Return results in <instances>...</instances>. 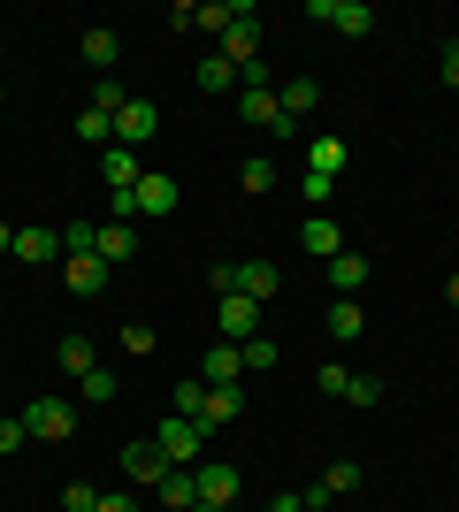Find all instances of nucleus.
<instances>
[{
  "label": "nucleus",
  "instance_id": "ddd939ff",
  "mask_svg": "<svg viewBox=\"0 0 459 512\" xmlns=\"http://www.w3.org/2000/svg\"><path fill=\"white\" fill-rule=\"evenodd\" d=\"M238 291L253 306H268L276 291H284V268H268V260H238Z\"/></svg>",
  "mask_w": 459,
  "mask_h": 512
},
{
  "label": "nucleus",
  "instance_id": "cd10ccee",
  "mask_svg": "<svg viewBox=\"0 0 459 512\" xmlns=\"http://www.w3.org/2000/svg\"><path fill=\"white\" fill-rule=\"evenodd\" d=\"M115 390H123V383H115L108 367H92V375H77V398H92V406H115Z\"/></svg>",
  "mask_w": 459,
  "mask_h": 512
},
{
  "label": "nucleus",
  "instance_id": "6e6552de",
  "mask_svg": "<svg viewBox=\"0 0 459 512\" xmlns=\"http://www.w3.org/2000/svg\"><path fill=\"white\" fill-rule=\"evenodd\" d=\"M199 383H207V390H238V383H245V360H238V344H230V337L207 344V360H199Z\"/></svg>",
  "mask_w": 459,
  "mask_h": 512
},
{
  "label": "nucleus",
  "instance_id": "58836bf2",
  "mask_svg": "<svg viewBox=\"0 0 459 512\" xmlns=\"http://www.w3.org/2000/svg\"><path fill=\"white\" fill-rule=\"evenodd\" d=\"M31 436H23V413H0V451H23Z\"/></svg>",
  "mask_w": 459,
  "mask_h": 512
},
{
  "label": "nucleus",
  "instance_id": "39448f33",
  "mask_svg": "<svg viewBox=\"0 0 459 512\" xmlns=\"http://www.w3.org/2000/svg\"><path fill=\"white\" fill-rule=\"evenodd\" d=\"M215 54H222L230 69H253V62H261V23H253V8H238V23L222 31V46H215Z\"/></svg>",
  "mask_w": 459,
  "mask_h": 512
},
{
  "label": "nucleus",
  "instance_id": "f257e3e1",
  "mask_svg": "<svg viewBox=\"0 0 459 512\" xmlns=\"http://www.w3.org/2000/svg\"><path fill=\"white\" fill-rule=\"evenodd\" d=\"M23 436H39V444H69V436H77V406L54 398V390L31 398V406H23Z\"/></svg>",
  "mask_w": 459,
  "mask_h": 512
},
{
  "label": "nucleus",
  "instance_id": "393cba45",
  "mask_svg": "<svg viewBox=\"0 0 459 512\" xmlns=\"http://www.w3.org/2000/svg\"><path fill=\"white\" fill-rule=\"evenodd\" d=\"M329 337H368V314H360V299H337V306H329Z\"/></svg>",
  "mask_w": 459,
  "mask_h": 512
},
{
  "label": "nucleus",
  "instance_id": "a19ab883",
  "mask_svg": "<svg viewBox=\"0 0 459 512\" xmlns=\"http://www.w3.org/2000/svg\"><path fill=\"white\" fill-rule=\"evenodd\" d=\"M437 77H444V85H459V54H452V46H444V62H437Z\"/></svg>",
  "mask_w": 459,
  "mask_h": 512
},
{
  "label": "nucleus",
  "instance_id": "423d86ee",
  "mask_svg": "<svg viewBox=\"0 0 459 512\" xmlns=\"http://www.w3.org/2000/svg\"><path fill=\"white\" fill-rule=\"evenodd\" d=\"M192 482H199V505H215V512L238 505V467H222V459H199Z\"/></svg>",
  "mask_w": 459,
  "mask_h": 512
},
{
  "label": "nucleus",
  "instance_id": "f704fd0d",
  "mask_svg": "<svg viewBox=\"0 0 459 512\" xmlns=\"http://www.w3.org/2000/svg\"><path fill=\"white\" fill-rule=\"evenodd\" d=\"M123 100H131V92L115 85V77H100V85H92V107H100V115H123Z\"/></svg>",
  "mask_w": 459,
  "mask_h": 512
},
{
  "label": "nucleus",
  "instance_id": "a211bd4d",
  "mask_svg": "<svg viewBox=\"0 0 459 512\" xmlns=\"http://www.w3.org/2000/svg\"><path fill=\"white\" fill-rule=\"evenodd\" d=\"M77 54H85V62H92V69H100V77H108V69H115V54H123V39H115L108 23H92L85 39H77Z\"/></svg>",
  "mask_w": 459,
  "mask_h": 512
},
{
  "label": "nucleus",
  "instance_id": "b1692460",
  "mask_svg": "<svg viewBox=\"0 0 459 512\" xmlns=\"http://www.w3.org/2000/svg\"><path fill=\"white\" fill-rule=\"evenodd\" d=\"M16 260H62V230H16Z\"/></svg>",
  "mask_w": 459,
  "mask_h": 512
},
{
  "label": "nucleus",
  "instance_id": "bb28decb",
  "mask_svg": "<svg viewBox=\"0 0 459 512\" xmlns=\"http://www.w3.org/2000/svg\"><path fill=\"white\" fill-rule=\"evenodd\" d=\"M238 184H245L253 199H261V192H276V161H268V153H253V161L238 169Z\"/></svg>",
  "mask_w": 459,
  "mask_h": 512
},
{
  "label": "nucleus",
  "instance_id": "f8f14e48",
  "mask_svg": "<svg viewBox=\"0 0 459 512\" xmlns=\"http://www.w3.org/2000/svg\"><path fill=\"white\" fill-rule=\"evenodd\" d=\"M345 161H352V146L337 138V130H322V138H306V169H314V176H345Z\"/></svg>",
  "mask_w": 459,
  "mask_h": 512
},
{
  "label": "nucleus",
  "instance_id": "0eeeda50",
  "mask_svg": "<svg viewBox=\"0 0 459 512\" xmlns=\"http://www.w3.org/2000/svg\"><path fill=\"white\" fill-rule=\"evenodd\" d=\"M153 130H161V107L153 100H123V115H115V146H153Z\"/></svg>",
  "mask_w": 459,
  "mask_h": 512
},
{
  "label": "nucleus",
  "instance_id": "9d476101",
  "mask_svg": "<svg viewBox=\"0 0 459 512\" xmlns=\"http://www.w3.org/2000/svg\"><path fill=\"white\" fill-rule=\"evenodd\" d=\"M92 253L108 260V268H123V260H138V230L131 222H100V230H92Z\"/></svg>",
  "mask_w": 459,
  "mask_h": 512
},
{
  "label": "nucleus",
  "instance_id": "79ce46f5",
  "mask_svg": "<svg viewBox=\"0 0 459 512\" xmlns=\"http://www.w3.org/2000/svg\"><path fill=\"white\" fill-rule=\"evenodd\" d=\"M0 253H16V222H0Z\"/></svg>",
  "mask_w": 459,
  "mask_h": 512
},
{
  "label": "nucleus",
  "instance_id": "72a5a7b5",
  "mask_svg": "<svg viewBox=\"0 0 459 512\" xmlns=\"http://www.w3.org/2000/svg\"><path fill=\"white\" fill-rule=\"evenodd\" d=\"M345 406H360V413H368V406H383V383H375V375H352Z\"/></svg>",
  "mask_w": 459,
  "mask_h": 512
},
{
  "label": "nucleus",
  "instance_id": "6ab92c4d",
  "mask_svg": "<svg viewBox=\"0 0 459 512\" xmlns=\"http://www.w3.org/2000/svg\"><path fill=\"white\" fill-rule=\"evenodd\" d=\"M245 413V390H207V406H199V428H230Z\"/></svg>",
  "mask_w": 459,
  "mask_h": 512
},
{
  "label": "nucleus",
  "instance_id": "412c9836",
  "mask_svg": "<svg viewBox=\"0 0 459 512\" xmlns=\"http://www.w3.org/2000/svg\"><path fill=\"white\" fill-rule=\"evenodd\" d=\"M161 505H169V512H192V505H199L192 467H169V474H161Z\"/></svg>",
  "mask_w": 459,
  "mask_h": 512
},
{
  "label": "nucleus",
  "instance_id": "2f4dec72",
  "mask_svg": "<svg viewBox=\"0 0 459 512\" xmlns=\"http://www.w3.org/2000/svg\"><path fill=\"white\" fill-rule=\"evenodd\" d=\"M322 490L329 497H352V490H360V459H337V467L322 474Z\"/></svg>",
  "mask_w": 459,
  "mask_h": 512
},
{
  "label": "nucleus",
  "instance_id": "c756f323",
  "mask_svg": "<svg viewBox=\"0 0 459 512\" xmlns=\"http://www.w3.org/2000/svg\"><path fill=\"white\" fill-rule=\"evenodd\" d=\"M238 360H245V375H268V367H276V337H245Z\"/></svg>",
  "mask_w": 459,
  "mask_h": 512
},
{
  "label": "nucleus",
  "instance_id": "37998d69",
  "mask_svg": "<svg viewBox=\"0 0 459 512\" xmlns=\"http://www.w3.org/2000/svg\"><path fill=\"white\" fill-rule=\"evenodd\" d=\"M444 299H452V306H459V276H452V283H444Z\"/></svg>",
  "mask_w": 459,
  "mask_h": 512
},
{
  "label": "nucleus",
  "instance_id": "1a4fd4ad",
  "mask_svg": "<svg viewBox=\"0 0 459 512\" xmlns=\"http://www.w3.org/2000/svg\"><path fill=\"white\" fill-rule=\"evenodd\" d=\"M62 283L77 291V299H100V291H108V260H100V253H69L62 260Z\"/></svg>",
  "mask_w": 459,
  "mask_h": 512
},
{
  "label": "nucleus",
  "instance_id": "aec40b11",
  "mask_svg": "<svg viewBox=\"0 0 459 512\" xmlns=\"http://www.w3.org/2000/svg\"><path fill=\"white\" fill-rule=\"evenodd\" d=\"M176 207V176H138V214H169Z\"/></svg>",
  "mask_w": 459,
  "mask_h": 512
},
{
  "label": "nucleus",
  "instance_id": "a18cd8bd",
  "mask_svg": "<svg viewBox=\"0 0 459 512\" xmlns=\"http://www.w3.org/2000/svg\"><path fill=\"white\" fill-rule=\"evenodd\" d=\"M452 54H459V39H452Z\"/></svg>",
  "mask_w": 459,
  "mask_h": 512
},
{
  "label": "nucleus",
  "instance_id": "4be33fe9",
  "mask_svg": "<svg viewBox=\"0 0 459 512\" xmlns=\"http://www.w3.org/2000/svg\"><path fill=\"white\" fill-rule=\"evenodd\" d=\"M92 367H100V344H92V337H62V375H69V383L92 375Z\"/></svg>",
  "mask_w": 459,
  "mask_h": 512
},
{
  "label": "nucleus",
  "instance_id": "20e7f679",
  "mask_svg": "<svg viewBox=\"0 0 459 512\" xmlns=\"http://www.w3.org/2000/svg\"><path fill=\"white\" fill-rule=\"evenodd\" d=\"M238 115H245L253 130H276V138L291 146V123H284V100H276V85H253V92H238Z\"/></svg>",
  "mask_w": 459,
  "mask_h": 512
},
{
  "label": "nucleus",
  "instance_id": "9b49d317",
  "mask_svg": "<svg viewBox=\"0 0 459 512\" xmlns=\"http://www.w3.org/2000/svg\"><path fill=\"white\" fill-rule=\"evenodd\" d=\"M123 474H131V482H146V490H161L169 451H161V444H123Z\"/></svg>",
  "mask_w": 459,
  "mask_h": 512
},
{
  "label": "nucleus",
  "instance_id": "dca6fc26",
  "mask_svg": "<svg viewBox=\"0 0 459 512\" xmlns=\"http://www.w3.org/2000/svg\"><path fill=\"white\" fill-rule=\"evenodd\" d=\"M222 329H230V344L261 337V306L245 299V291H230V299H222Z\"/></svg>",
  "mask_w": 459,
  "mask_h": 512
},
{
  "label": "nucleus",
  "instance_id": "f03ea898",
  "mask_svg": "<svg viewBox=\"0 0 459 512\" xmlns=\"http://www.w3.org/2000/svg\"><path fill=\"white\" fill-rule=\"evenodd\" d=\"M153 444L169 451V467H199V451H207V428L184 421V413H161V436Z\"/></svg>",
  "mask_w": 459,
  "mask_h": 512
},
{
  "label": "nucleus",
  "instance_id": "2eb2a0df",
  "mask_svg": "<svg viewBox=\"0 0 459 512\" xmlns=\"http://www.w3.org/2000/svg\"><path fill=\"white\" fill-rule=\"evenodd\" d=\"M299 245H306V253H314V260H337V253H345V230H337V222H329V214H306V230H299Z\"/></svg>",
  "mask_w": 459,
  "mask_h": 512
},
{
  "label": "nucleus",
  "instance_id": "a878e982",
  "mask_svg": "<svg viewBox=\"0 0 459 512\" xmlns=\"http://www.w3.org/2000/svg\"><path fill=\"white\" fill-rule=\"evenodd\" d=\"M77 138L108 153V146H115V115H100V107H85V115H77Z\"/></svg>",
  "mask_w": 459,
  "mask_h": 512
},
{
  "label": "nucleus",
  "instance_id": "c85d7f7f",
  "mask_svg": "<svg viewBox=\"0 0 459 512\" xmlns=\"http://www.w3.org/2000/svg\"><path fill=\"white\" fill-rule=\"evenodd\" d=\"M199 92H238V69L222 62V54H207L199 62Z\"/></svg>",
  "mask_w": 459,
  "mask_h": 512
},
{
  "label": "nucleus",
  "instance_id": "4c0bfd02",
  "mask_svg": "<svg viewBox=\"0 0 459 512\" xmlns=\"http://www.w3.org/2000/svg\"><path fill=\"white\" fill-rule=\"evenodd\" d=\"M92 505H100V490H92V482H69V490H62V512H92Z\"/></svg>",
  "mask_w": 459,
  "mask_h": 512
},
{
  "label": "nucleus",
  "instance_id": "f3484780",
  "mask_svg": "<svg viewBox=\"0 0 459 512\" xmlns=\"http://www.w3.org/2000/svg\"><path fill=\"white\" fill-rule=\"evenodd\" d=\"M100 176H108V192H138V176H146V169H138L131 146H108V153H100Z\"/></svg>",
  "mask_w": 459,
  "mask_h": 512
},
{
  "label": "nucleus",
  "instance_id": "7ed1b4c3",
  "mask_svg": "<svg viewBox=\"0 0 459 512\" xmlns=\"http://www.w3.org/2000/svg\"><path fill=\"white\" fill-rule=\"evenodd\" d=\"M306 16L329 23V31H345V39H368V31H375V8H368V0H306Z\"/></svg>",
  "mask_w": 459,
  "mask_h": 512
},
{
  "label": "nucleus",
  "instance_id": "4468645a",
  "mask_svg": "<svg viewBox=\"0 0 459 512\" xmlns=\"http://www.w3.org/2000/svg\"><path fill=\"white\" fill-rule=\"evenodd\" d=\"M322 276H329V291H337V299H360V283H368V260H360V253H352V245H345V253L329 260Z\"/></svg>",
  "mask_w": 459,
  "mask_h": 512
},
{
  "label": "nucleus",
  "instance_id": "e433bc0d",
  "mask_svg": "<svg viewBox=\"0 0 459 512\" xmlns=\"http://www.w3.org/2000/svg\"><path fill=\"white\" fill-rule=\"evenodd\" d=\"M92 230H100V222H69V230H62V260L69 253H92Z\"/></svg>",
  "mask_w": 459,
  "mask_h": 512
},
{
  "label": "nucleus",
  "instance_id": "473e14b6",
  "mask_svg": "<svg viewBox=\"0 0 459 512\" xmlns=\"http://www.w3.org/2000/svg\"><path fill=\"white\" fill-rule=\"evenodd\" d=\"M314 390H322V398H345V390H352V367H337V360L314 367Z\"/></svg>",
  "mask_w": 459,
  "mask_h": 512
},
{
  "label": "nucleus",
  "instance_id": "7c9ffc66",
  "mask_svg": "<svg viewBox=\"0 0 459 512\" xmlns=\"http://www.w3.org/2000/svg\"><path fill=\"white\" fill-rule=\"evenodd\" d=\"M199 406H207V383H199V375H192V383H176V390H169V413L199 421Z\"/></svg>",
  "mask_w": 459,
  "mask_h": 512
},
{
  "label": "nucleus",
  "instance_id": "c03bdc74",
  "mask_svg": "<svg viewBox=\"0 0 459 512\" xmlns=\"http://www.w3.org/2000/svg\"><path fill=\"white\" fill-rule=\"evenodd\" d=\"M192 512H215V505H192Z\"/></svg>",
  "mask_w": 459,
  "mask_h": 512
},
{
  "label": "nucleus",
  "instance_id": "5701e85b",
  "mask_svg": "<svg viewBox=\"0 0 459 512\" xmlns=\"http://www.w3.org/2000/svg\"><path fill=\"white\" fill-rule=\"evenodd\" d=\"M276 100H284V123H299L306 107L322 100V85H314V77H291V85H276Z\"/></svg>",
  "mask_w": 459,
  "mask_h": 512
},
{
  "label": "nucleus",
  "instance_id": "c9c22d12",
  "mask_svg": "<svg viewBox=\"0 0 459 512\" xmlns=\"http://www.w3.org/2000/svg\"><path fill=\"white\" fill-rule=\"evenodd\" d=\"M299 199H314V207H329V199H337V176H314V169H306V176H299Z\"/></svg>",
  "mask_w": 459,
  "mask_h": 512
},
{
  "label": "nucleus",
  "instance_id": "ea45409f",
  "mask_svg": "<svg viewBox=\"0 0 459 512\" xmlns=\"http://www.w3.org/2000/svg\"><path fill=\"white\" fill-rule=\"evenodd\" d=\"M92 512H138V497L131 490H100V505H92Z\"/></svg>",
  "mask_w": 459,
  "mask_h": 512
}]
</instances>
